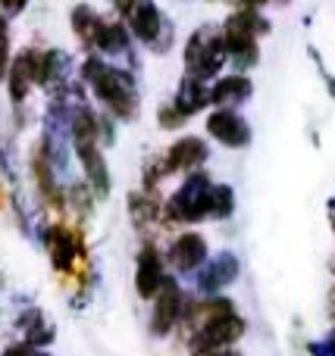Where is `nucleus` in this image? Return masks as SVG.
Here are the masks:
<instances>
[{
    "label": "nucleus",
    "instance_id": "1",
    "mask_svg": "<svg viewBox=\"0 0 335 356\" xmlns=\"http://www.w3.org/2000/svg\"><path fill=\"white\" fill-rule=\"evenodd\" d=\"M81 79L85 85L94 91V97L119 119H132L138 110V91H135V79L125 69L110 66L100 56H88L81 63Z\"/></svg>",
    "mask_w": 335,
    "mask_h": 356
},
{
    "label": "nucleus",
    "instance_id": "2",
    "mask_svg": "<svg viewBox=\"0 0 335 356\" xmlns=\"http://www.w3.org/2000/svg\"><path fill=\"white\" fill-rule=\"evenodd\" d=\"M226 50H223V35L213 25L198 29L185 44V72L198 81H207L223 69Z\"/></svg>",
    "mask_w": 335,
    "mask_h": 356
},
{
    "label": "nucleus",
    "instance_id": "3",
    "mask_svg": "<svg viewBox=\"0 0 335 356\" xmlns=\"http://www.w3.org/2000/svg\"><path fill=\"white\" fill-rule=\"evenodd\" d=\"M169 219L198 222L204 216H217V184L207 181V175H192L179 188V194L169 200Z\"/></svg>",
    "mask_w": 335,
    "mask_h": 356
},
{
    "label": "nucleus",
    "instance_id": "4",
    "mask_svg": "<svg viewBox=\"0 0 335 356\" xmlns=\"http://www.w3.org/2000/svg\"><path fill=\"white\" fill-rule=\"evenodd\" d=\"M6 79H10V97L13 104H22L29 97L31 85L41 81V50H22L16 60L6 66Z\"/></svg>",
    "mask_w": 335,
    "mask_h": 356
},
{
    "label": "nucleus",
    "instance_id": "5",
    "mask_svg": "<svg viewBox=\"0 0 335 356\" xmlns=\"http://www.w3.org/2000/svg\"><path fill=\"white\" fill-rule=\"evenodd\" d=\"M242 319H238L235 313H232L226 303H219L217 313L210 316V319L204 322V332L198 334V347H204V350H217V347H226L232 344V341L242 334Z\"/></svg>",
    "mask_w": 335,
    "mask_h": 356
},
{
    "label": "nucleus",
    "instance_id": "6",
    "mask_svg": "<svg viewBox=\"0 0 335 356\" xmlns=\"http://www.w3.org/2000/svg\"><path fill=\"white\" fill-rule=\"evenodd\" d=\"M207 131H210L219 144H226V147H244V144L251 141L248 122H244L238 113H232V110L210 113V119H207Z\"/></svg>",
    "mask_w": 335,
    "mask_h": 356
},
{
    "label": "nucleus",
    "instance_id": "7",
    "mask_svg": "<svg viewBox=\"0 0 335 356\" xmlns=\"http://www.w3.org/2000/svg\"><path fill=\"white\" fill-rule=\"evenodd\" d=\"M125 19H129V29L138 41L154 44L157 47V38L163 35V16H160V10H157L154 0H141Z\"/></svg>",
    "mask_w": 335,
    "mask_h": 356
},
{
    "label": "nucleus",
    "instance_id": "8",
    "mask_svg": "<svg viewBox=\"0 0 335 356\" xmlns=\"http://www.w3.org/2000/svg\"><path fill=\"white\" fill-rule=\"evenodd\" d=\"M157 307H154V332L157 334H166L169 328L176 325V319H179V303H182V294L179 288H176L173 278H166V282L160 284V291H157Z\"/></svg>",
    "mask_w": 335,
    "mask_h": 356
},
{
    "label": "nucleus",
    "instance_id": "9",
    "mask_svg": "<svg viewBox=\"0 0 335 356\" xmlns=\"http://www.w3.org/2000/svg\"><path fill=\"white\" fill-rule=\"evenodd\" d=\"M163 282H166V275H163V266H160V253H157L154 247H144L141 257H138V275H135L138 294L154 297Z\"/></svg>",
    "mask_w": 335,
    "mask_h": 356
},
{
    "label": "nucleus",
    "instance_id": "10",
    "mask_svg": "<svg viewBox=\"0 0 335 356\" xmlns=\"http://www.w3.org/2000/svg\"><path fill=\"white\" fill-rule=\"evenodd\" d=\"M204 160H207L204 141H201V138H182V141H176L173 147H169L163 166H166V172H176V169H194Z\"/></svg>",
    "mask_w": 335,
    "mask_h": 356
},
{
    "label": "nucleus",
    "instance_id": "11",
    "mask_svg": "<svg viewBox=\"0 0 335 356\" xmlns=\"http://www.w3.org/2000/svg\"><path fill=\"white\" fill-rule=\"evenodd\" d=\"M47 247H50V259H54V266L60 272L72 269V259L75 253H79V238H75L69 228L56 225L47 232Z\"/></svg>",
    "mask_w": 335,
    "mask_h": 356
},
{
    "label": "nucleus",
    "instance_id": "12",
    "mask_svg": "<svg viewBox=\"0 0 335 356\" xmlns=\"http://www.w3.org/2000/svg\"><path fill=\"white\" fill-rule=\"evenodd\" d=\"M251 97V81L244 75H229V79H219L217 88L210 91V100L219 110H232V106L244 104Z\"/></svg>",
    "mask_w": 335,
    "mask_h": 356
},
{
    "label": "nucleus",
    "instance_id": "13",
    "mask_svg": "<svg viewBox=\"0 0 335 356\" xmlns=\"http://www.w3.org/2000/svg\"><path fill=\"white\" fill-rule=\"evenodd\" d=\"M204 257H207V244H204L201 234H182V238L173 244V250H169L173 266L176 269H182V272H188V269H194L198 263H204Z\"/></svg>",
    "mask_w": 335,
    "mask_h": 356
},
{
    "label": "nucleus",
    "instance_id": "14",
    "mask_svg": "<svg viewBox=\"0 0 335 356\" xmlns=\"http://www.w3.org/2000/svg\"><path fill=\"white\" fill-rule=\"evenodd\" d=\"M91 47H98L100 54H107V56L129 54V31H125L119 22H107V19H100Z\"/></svg>",
    "mask_w": 335,
    "mask_h": 356
},
{
    "label": "nucleus",
    "instance_id": "15",
    "mask_svg": "<svg viewBox=\"0 0 335 356\" xmlns=\"http://www.w3.org/2000/svg\"><path fill=\"white\" fill-rule=\"evenodd\" d=\"M207 104H210V91L204 88V81L185 75L182 85H179V91H176V110H182L185 116H194V113L204 110Z\"/></svg>",
    "mask_w": 335,
    "mask_h": 356
},
{
    "label": "nucleus",
    "instance_id": "16",
    "mask_svg": "<svg viewBox=\"0 0 335 356\" xmlns=\"http://www.w3.org/2000/svg\"><path fill=\"white\" fill-rule=\"evenodd\" d=\"M98 25H100V16L91 10V6H75L72 10V31L79 35V41L85 44V47H91L94 44V35H98Z\"/></svg>",
    "mask_w": 335,
    "mask_h": 356
},
{
    "label": "nucleus",
    "instance_id": "17",
    "mask_svg": "<svg viewBox=\"0 0 335 356\" xmlns=\"http://www.w3.org/2000/svg\"><path fill=\"white\" fill-rule=\"evenodd\" d=\"M31 169H35L38 188L44 191V197H47V200H56V184H54V169H50V154H47V147H38V150H35Z\"/></svg>",
    "mask_w": 335,
    "mask_h": 356
},
{
    "label": "nucleus",
    "instance_id": "18",
    "mask_svg": "<svg viewBox=\"0 0 335 356\" xmlns=\"http://www.w3.org/2000/svg\"><path fill=\"white\" fill-rule=\"evenodd\" d=\"M232 278H235V259H232V257H219V263L213 266V272L204 278V284H207V288H217V284L232 282Z\"/></svg>",
    "mask_w": 335,
    "mask_h": 356
},
{
    "label": "nucleus",
    "instance_id": "19",
    "mask_svg": "<svg viewBox=\"0 0 335 356\" xmlns=\"http://www.w3.org/2000/svg\"><path fill=\"white\" fill-rule=\"evenodd\" d=\"M129 207H132V216H135L138 222H148V219H154V216H157V203L150 200V197H144V194L132 197Z\"/></svg>",
    "mask_w": 335,
    "mask_h": 356
},
{
    "label": "nucleus",
    "instance_id": "20",
    "mask_svg": "<svg viewBox=\"0 0 335 356\" xmlns=\"http://www.w3.org/2000/svg\"><path fill=\"white\" fill-rule=\"evenodd\" d=\"M6 66H10V25L0 16V79L6 75Z\"/></svg>",
    "mask_w": 335,
    "mask_h": 356
},
{
    "label": "nucleus",
    "instance_id": "21",
    "mask_svg": "<svg viewBox=\"0 0 335 356\" xmlns=\"http://www.w3.org/2000/svg\"><path fill=\"white\" fill-rule=\"evenodd\" d=\"M185 113L182 110H176V104H169V106H160V125L163 129H179V125H185Z\"/></svg>",
    "mask_w": 335,
    "mask_h": 356
},
{
    "label": "nucleus",
    "instance_id": "22",
    "mask_svg": "<svg viewBox=\"0 0 335 356\" xmlns=\"http://www.w3.org/2000/svg\"><path fill=\"white\" fill-rule=\"evenodd\" d=\"M3 356H47V353H41V350H35L31 344H16V347H10Z\"/></svg>",
    "mask_w": 335,
    "mask_h": 356
},
{
    "label": "nucleus",
    "instance_id": "23",
    "mask_svg": "<svg viewBox=\"0 0 335 356\" xmlns=\"http://www.w3.org/2000/svg\"><path fill=\"white\" fill-rule=\"evenodd\" d=\"M110 3H113V6H116V10H119V13H123V16H129V13H132V10H135V6H138V3H141V0H110Z\"/></svg>",
    "mask_w": 335,
    "mask_h": 356
},
{
    "label": "nucleus",
    "instance_id": "24",
    "mask_svg": "<svg viewBox=\"0 0 335 356\" xmlns=\"http://www.w3.org/2000/svg\"><path fill=\"white\" fill-rule=\"evenodd\" d=\"M25 3H29V0H0V6H3L6 13H22Z\"/></svg>",
    "mask_w": 335,
    "mask_h": 356
},
{
    "label": "nucleus",
    "instance_id": "25",
    "mask_svg": "<svg viewBox=\"0 0 335 356\" xmlns=\"http://www.w3.org/2000/svg\"><path fill=\"white\" fill-rule=\"evenodd\" d=\"M329 219H332V228H335V200L329 203Z\"/></svg>",
    "mask_w": 335,
    "mask_h": 356
},
{
    "label": "nucleus",
    "instance_id": "26",
    "mask_svg": "<svg viewBox=\"0 0 335 356\" xmlns=\"http://www.w3.org/2000/svg\"><path fill=\"white\" fill-rule=\"evenodd\" d=\"M207 356H217V353H207ZM219 356H223V353H219Z\"/></svg>",
    "mask_w": 335,
    "mask_h": 356
}]
</instances>
